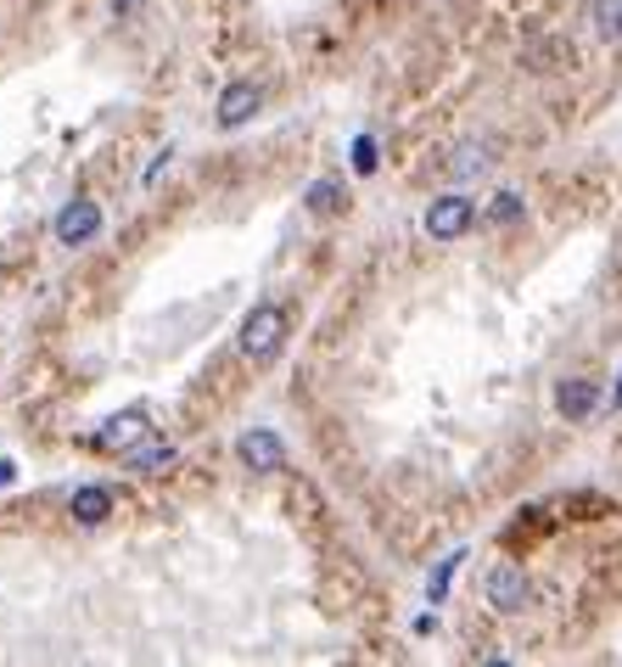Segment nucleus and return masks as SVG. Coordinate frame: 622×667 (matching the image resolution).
<instances>
[{
	"label": "nucleus",
	"mask_w": 622,
	"mask_h": 667,
	"mask_svg": "<svg viewBox=\"0 0 622 667\" xmlns=\"http://www.w3.org/2000/svg\"><path fill=\"white\" fill-rule=\"evenodd\" d=\"M611 404H622V376H617V388H611Z\"/></svg>",
	"instance_id": "obj_18"
},
{
	"label": "nucleus",
	"mask_w": 622,
	"mask_h": 667,
	"mask_svg": "<svg viewBox=\"0 0 622 667\" xmlns=\"http://www.w3.org/2000/svg\"><path fill=\"white\" fill-rule=\"evenodd\" d=\"M124 460H129V471H163V465L174 460V444H158V438H140V444H135V449H129Z\"/></svg>",
	"instance_id": "obj_11"
},
{
	"label": "nucleus",
	"mask_w": 622,
	"mask_h": 667,
	"mask_svg": "<svg viewBox=\"0 0 622 667\" xmlns=\"http://www.w3.org/2000/svg\"><path fill=\"white\" fill-rule=\"evenodd\" d=\"M264 107V90L253 84V79H242V84H230L224 95H219V129H242L253 113Z\"/></svg>",
	"instance_id": "obj_8"
},
{
	"label": "nucleus",
	"mask_w": 622,
	"mask_h": 667,
	"mask_svg": "<svg viewBox=\"0 0 622 667\" xmlns=\"http://www.w3.org/2000/svg\"><path fill=\"white\" fill-rule=\"evenodd\" d=\"M303 203H309L314 219H331V214H343V208H348V191H343V180H331V174H325V180H314V185L303 191Z\"/></svg>",
	"instance_id": "obj_10"
},
{
	"label": "nucleus",
	"mask_w": 622,
	"mask_h": 667,
	"mask_svg": "<svg viewBox=\"0 0 622 667\" xmlns=\"http://www.w3.org/2000/svg\"><path fill=\"white\" fill-rule=\"evenodd\" d=\"M521 219V197L516 191H499V197L488 203V225H516Z\"/></svg>",
	"instance_id": "obj_15"
},
{
	"label": "nucleus",
	"mask_w": 622,
	"mask_h": 667,
	"mask_svg": "<svg viewBox=\"0 0 622 667\" xmlns=\"http://www.w3.org/2000/svg\"><path fill=\"white\" fill-rule=\"evenodd\" d=\"M476 225V203L460 197V191H449V197H438L433 208H426V235L433 242H454V235H465Z\"/></svg>",
	"instance_id": "obj_2"
},
{
	"label": "nucleus",
	"mask_w": 622,
	"mask_h": 667,
	"mask_svg": "<svg viewBox=\"0 0 622 667\" xmlns=\"http://www.w3.org/2000/svg\"><path fill=\"white\" fill-rule=\"evenodd\" d=\"M140 438H152L147 415H140V410H124V415H113L102 433H95V449H102V455H129Z\"/></svg>",
	"instance_id": "obj_6"
},
{
	"label": "nucleus",
	"mask_w": 622,
	"mask_h": 667,
	"mask_svg": "<svg viewBox=\"0 0 622 667\" xmlns=\"http://www.w3.org/2000/svg\"><path fill=\"white\" fill-rule=\"evenodd\" d=\"M135 7V0H113V12H129Z\"/></svg>",
	"instance_id": "obj_19"
},
{
	"label": "nucleus",
	"mask_w": 622,
	"mask_h": 667,
	"mask_svg": "<svg viewBox=\"0 0 622 667\" xmlns=\"http://www.w3.org/2000/svg\"><path fill=\"white\" fill-rule=\"evenodd\" d=\"M235 460H242L247 471H280L286 465V444L269 433V426H253V433L235 438Z\"/></svg>",
	"instance_id": "obj_5"
},
{
	"label": "nucleus",
	"mask_w": 622,
	"mask_h": 667,
	"mask_svg": "<svg viewBox=\"0 0 622 667\" xmlns=\"http://www.w3.org/2000/svg\"><path fill=\"white\" fill-rule=\"evenodd\" d=\"M528 600H533V584H528V572H521L516 561L488 566V606L494 611H528Z\"/></svg>",
	"instance_id": "obj_3"
},
{
	"label": "nucleus",
	"mask_w": 622,
	"mask_h": 667,
	"mask_svg": "<svg viewBox=\"0 0 622 667\" xmlns=\"http://www.w3.org/2000/svg\"><path fill=\"white\" fill-rule=\"evenodd\" d=\"M589 18H595V28H600L606 45H622V0H595Z\"/></svg>",
	"instance_id": "obj_13"
},
{
	"label": "nucleus",
	"mask_w": 622,
	"mask_h": 667,
	"mask_svg": "<svg viewBox=\"0 0 622 667\" xmlns=\"http://www.w3.org/2000/svg\"><path fill=\"white\" fill-rule=\"evenodd\" d=\"M286 331H292V314H286L280 303H253L247 320H242L235 348H242V359H253V365H269L286 348Z\"/></svg>",
	"instance_id": "obj_1"
},
{
	"label": "nucleus",
	"mask_w": 622,
	"mask_h": 667,
	"mask_svg": "<svg viewBox=\"0 0 622 667\" xmlns=\"http://www.w3.org/2000/svg\"><path fill=\"white\" fill-rule=\"evenodd\" d=\"M488 169V147L483 140H465V147H454V158H449V174L454 180H471V174H483Z\"/></svg>",
	"instance_id": "obj_12"
},
{
	"label": "nucleus",
	"mask_w": 622,
	"mask_h": 667,
	"mask_svg": "<svg viewBox=\"0 0 622 667\" xmlns=\"http://www.w3.org/2000/svg\"><path fill=\"white\" fill-rule=\"evenodd\" d=\"M376 163H381V158H376V140L359 135V140H354V169H359V174H376Z\"/></svg>",
	"instance_id": "obj_16"
},
{
	"label": "nucleus",
	"mask_w": 622,
	"mask_h": 667,
	"mask_svg": "<svg viewBox=\"0 0 622 667\" xmlns=\"http://www.w3.org/2000/svg\"><path fill=\"white\" fill-rule=\"evenodd\" d=\"M107 516H113V488H102V483L73 488V521H84V528H102Z\"/></svg>",
	"instance_id": "obj_9"
},
{
	"label": "nucleus",
	"mask_w": 622,
	"mask_h": 667,
	"mask_svg": "<svg viewBox=\"0 0 622 667\" xmlns=\"http://www.w3.org/2000/svg\"><path fill=\"white\" fill-rule=\"evenodd\" d=\"M12 476H18V465H12V460H0V488H7Z\"/></svg>",
	"instance_id": "obj_17"
},
{
	"label": "nucleus",
	"mask_w": 622,
	"mask_h": 667,
	"mask_svg": "<svg viewBox=\"0 0 622 667\" xmlns=\"http://www.w3.org/2000/svg\"><path fill=\"white\" fill-rule=\"evenodd\" d=\"M460 561H465V550L444 555V561H438V572H433V578H426V600H433V606H438V600L449 595V584H454V572H460Z\"/></svg>",
	"instance_id": "obj_14"
},
{
	"label": "nucleus",
	"mask_w": 622,
	"mask_h": 667,
	"mask_svg": "<svg viewBox=\"0 0 622 667\" xmlns=\"http://www.w3.org/2000/svg\"><path fill=\"white\" fill-rule=\"evenodd\" d=\"M555 410H561L566 421H589V415L600 410V381H589V376H566L561 388H555Z\"/></svg>",
	"instance_id": "obj_7"
},
{
	"label": "nucleus",
	"mask_w": 622,
	"mask_h": 667,
	"mask_svg": "<svg viewBox=\"0 0 622 667\" xmlns=\"http://www.w3.org/2000/svg\"><path fill=\"white\" fill-rule=\"evenodd\" d=\"M95 235H102V208H95L90 197H73L57 214V242L62 248H84V242H95Z\"/></svg>",
	"instance_id": "obj_4"
}]
</instances>
